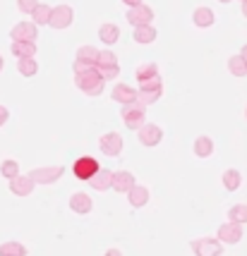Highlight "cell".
<instances>
[{
    "mask_svg": "<svg viewBox=\"0 0 247 256\" xmlns=\"http://www.w3.org/2000/svg\"><path fill=\"white\" fill-rule=\"evenodd\" d=\"M75 84H77V89L82 91L84 96H101L103 89H106V82L99 77L96 67L89 70V72H84V74H77V77H75Z\"/></svg>",
    "mask_w": 247,
    "mask_h": 256,
    "instance_id": "obj_1",
    "label": "cell"
},
{
    "mask_svg": "<svg viewBox=\"0 0 247 256\" xmlns=\"http://www.w3.org/2000/svg\"><path fill=\"white\" fill-rule=\"evenodd\" d=\"M120 118H123V122L127 130H137V132H139L146 124V108L139 106V103L123 106V108H120Z\"/></svg>",
    "mask_w": 247,
    "mask_h": 256,
    "instance_id": "obj_2",
    "label": "cell"
},
{
    "mask_svg": "<svg viewBox=\"0 0 247 256\" xmlns=\"http://www.w3.org/2000/svg\"><path fill=\"white\" fill-rule=\"evenodd\" d=\"M161 94H163V79H151V82H146V84H139V89H137V103L139 106H151V103H156L161 98Z\"/></svg>",
    "mask_w": 247,
    "mask_h": 256,
    "instance_id": "obj_3",
    "label": "cell"
},
{
    "mask_svg": "<svg viewBox=\"0 0 247 256\" xmlns=\"http://www.w3.org/2000/svg\"><path fill=\"white\" fill-rule=\"evenodd\" d=\"M65 175V168L63 166H44V168H34L29 172V180L34 184H53Z\"/></svg>",
    "mask_w": 247,
    "mask_h": 256,
    "instance_id": "obj_4",
    "label": "cell"
},
{
    "mask_svg": "<svg viewBox=\"0 0 247 256\" xmlns=\"http://www.w3.org/2000/svg\"><path fill=\"white\" fill-rule=\"evenodd\" d=\"M190 249L194 256H221L223 254V244L216 237H197L190 242Z\"/></svg>",
    "mask_w": 247,
    "mask_h": 256,
    "instance_id": "obj_5",
    "label": "cell"
},
{
    "mask_svg": "<svg viewBox=\"0 0 247 256\" xmlns=\"http://www.w3.org/2000/svg\"><path fill=\"white\" fill-rule=\"evenodd\" d=\"M125 20L132 24L135 29H139V26H151V22H154V10H151L149 5H144V2H139L135 8H127Z\"/></svg>",
    "mask_w": 247,
    "mask_h": 256,
    "instance_id": "obj_6",
    "label": "cell"
},
{
    "mask_svg": "<svg viewBox=\"0 0 247 256\" xmlns=\"http://www.w3.org/2000/svg\"><path fill=\"white\" fill-rule=\"evenodd\" d=\"M99 170H101L99 160H96V158H91V156H82V158H77V160L72 163V172H75V178L84 180V182H89Z\"/></svg>",
    "mask_w": 247,
    "mask_h": 256,
    "instance_id": "obj_7",
    "label": "cell"
},
{
    "mask_svg": "<svg viewBox=\"0 0 247 256\" xmlns=\"http://www.w3.org/2000/svg\"><path fill=\"white\" fill-rule=\"evenodd\" d=\"M123 136L118 132H106L101 134V139H99V148H101L103 156L108 158H118L120 154H123Z\"/></svg>",
    "mask_w": 247,
    "mask_h": 256,
    "instance_id": "obj_8",
    "label": "cell"
},
{
    "mask_svg": "<svg viewBox=\"0 0 247 256\" xmlns=\"http://www.w3.org/2000/svg\"><path fill=\"white\" fill-rule=\"evenodd\" d=\"M72 22H75V10H72L70 5H56L53 12H51V22H48V26L63 32V29L72 26Z\"/></svg>",
    "mask_w": 247,
    "mask_h": 256,
    "instance_id": "obj_9",
    "label": "cell"
},
{
    "mask_svg": "<svg viewBox=\"0 0 247 256\" xmlns=\"http://www.w3.org/2000/svg\"><path fill=\"white\" fill-rule=\"evenodd\" d=\"M12 41H17V44H36V38H39V26L34 22H17L12 26Z\"/></svg>",
    "mask_w": 247,
    "mask_h": 256,
    "instance_id": "obj_10",
    "label": "cell"
},
{
    "mask_svg": "<svg viewBox=\"0 0 247 256\" xmlns=\"http://www.w3.org/2000/svg\"><path fill=\"white\" fill-rule=\"evenodd\" d=\"M137 139H139V144L146 146V148H154V146L161 144V139H163V130L154 122H146L139 132H137Z\"/></svg>",
    "mask_w": 247,
    "mask_h": 256,
    "instance_id": "obj_11",
    "label": "cell"
},
{
    "mask_svg": "<svg viewBox=\"0 0 247 256\" xmlns=\"http://www.w3.org/2000/svg\"><path fill=\"white\" fill-rule=\"evenodd\" d=\"M216 240L221 244H237L242 240V225H235V223H223L218 228L216 232Z\"/></svg>",
    "mask_w": 247,
    "mask_h": 256,
    "instance_id": "obj_12",
    "label": "cell"
},
{
    "mask_svg": "<svg viewBox=\"0 0 247 256\" xmlns=\"http://www.w3.org/2000/svg\"><path fill=\"white\" fill-rule=\"evenodd\" d=\"M111 98L120 106H130V103H137V89H132L130 84L125 82H118L115 86L111 89Z\"/></svg>",
    "mask_w": 247,
    "mask_h": 256,
    "instance_id": "obj_13",
    "label": "cell"
},
{
    "mask_svg": "<svg viewBox=\"0 0 247 256\" xmlns=\"http://www.w3.org/2000/svg\"><path fill=\"white\" fill-rule=\"evenodd\" d=\"M135 184H137V180H135V175H132L130 170H118V172H113L111 190H115L118 194H127Z\"/></svg>",
    "mask_w": 247,
    "mask_h": 256,
    "instance_id": "obj_14",
    "label": "cell"
},
{
    "mask_svg": "<svg viewBox=\"0 0 247 256\" xmlns=\"http://www.w3.org/2000/svg\"><path fill=\"white\" fill-rule=\"evenodd\" d=\"M70 208L75 213H79V216H87V213L94 211V199L89 194H84V192H75L70 196Z\"/></svg>",
    "mask_w": 247,
    "mask_h": 256,
    "instance_id": "obj_15",
    "label": "cell"
},
{
    "mask_svg": "<svg viewBox=\"0 0 247 256\" xmlns=\"http://www.w3.org/2000/svg\"><path fill=\"white\" fill-rule=\"evenodd\" d=\"M192 22H194V26H199V29H209L216 22V14H213V10L209 5H199L197 10L192 12Z\"/></svg>",
    "mask_w": 247,
    "mask_h": 256,
    "instance_id": "obj_16",
    "label": "cell"
},
{
    "mask_svg": "<svg viewBox=\"0 0 247 256\" xmlns=\"http://www.w3.org/2000/svg\"><path fill=\"white\" fill-rule=\"evenodd\" d=\"M149 187H144V184H135L132 190L127 192V204L132 206V208H142V206H146L149 204Z\"/></svg>",
    "mask_w": 247,
    "mask_h": 256,
    "instance_id": "obj_17",
    "label": "cell"
},
{
    "mask_svg": "<svg viewBox=\"0 0 247 256\" xmlns=\"http://www.w3.org/2000/svg\"><path fill=\"white\" fill-rule=\"evenodd\" d=\"M99 38H101L103 46L111 48V46L118 44V38H120V26L113 22H103L101 26H99Z\"/></svg>",
    "mask_w": 247,
    "mask_h": 256,
    "instance_id": "obj_18",
    "label": "cell"
},
{
    "mask_svg": "<svg viewBox=\"0 0 247 256\" xmlns=\"http://www.w3.org/2000/svg\"><path fill=\"white\" fill-rule=\"evenodd\" d=\"M34 182L29 180V175H20V178L10 180V192L15 196H29L32 192H34Z\"/></svg>",
    "mask_w": 247,
    "mask_h": 256,
    "instance_id": "obj_19",
    "label": "cell"
},
{
    "mask_svg": "<svg viewBox=\"0 0 247 256\" xmlns=\"http://www.w3.org/2000/svg\"><path fill=\"white\" fill-rule=\"evenodd\" d=\"M192 151H194V156L197 158H211L213 156V139L211 136H206V134L197 136L194 144H192Z\"/></svg>",
    "mask_w": 247,
    "mask_h": 256,
    "instance_id": "obj_20",
    "label": "cell"
},
{
    "mask_svg": "<svg viewBox=\"0 0 247 256\" xmlns=\"http://www.w3.org/2000/svg\"><path fill=\"white\" fill-rule=\"evenodd\" d=\"M96 60H99V48L96 46H79L77 48V60L75 62H82L87 67H96Z\"/></svg>",
    "mask_w": 247,
    "mask_h": 256,
    "instance_id": "obj_21",
    "label": "cell"
},
{
    "mask_svg": "<svg viewBox=\"0 0 247 256\" xmlns=\"http://www.w3.org/2000/svg\"><path fill=\"white\" fill-rule=\"evenodd\" d=\"M135 77L139 84H146V82H151V79H158V65L156 62H142V65L135 70Z\"/></svg>",
    "mask_w": 247,
    "mask_h": 256,
    "instance_id": "obj_22",
    "label": "cell"
},
{
    "mask_svg": "<svg viewBox=\"0 0 247 256\" xmlns=\"http://www.w3.org/2000/svg\"><path fill=\"white\" fill-rule=\"evenodd\" d=\"M89 182H91V190L108 192V190H111V184H113V172H111V170H106V168H101V170H99V172H96Z\"/></svg>",
    "mask_w": 247,
    "mask_h": 256,
    "instance_id": "obj_23",
    "label": "cell"
},
{
    "mask_svg": "<svg viewBox=\"0 0 247 256\" xmlns=\"http://www.w3.org/2000/svg\"><path fill=\"white\" fill-rule=\"evenodd\" d=\"M221 184L225 187V192H237L240 190V184H242V175H240V170H235V168L225 170L223 175H221Z\"/></svg>",
    "mask_w": 247,
    "mask_h": 256,
    "instance_id": "obj_24",
    "label": "cell"
},
{
    "mask_svg": "<svg viewBox=\"0 0 247 256\" xmlns=\"http://www.w3.org/2000/svg\"><path fill=\"white\" fill-rule=\"evenodd\" d=\"M156 36H158V32L154 29V24H151V26H139V29L132 32V38H135L137 44H142V46L154 44V41H156Z\"/></svg>",
    "mask_w": 247,
    "mask_h": 256,
    "instance_id": "obj_25",
    "label": "cell"
},
{
    "mask_svg": "<svg viewBox=\"0 0 247 256\" xmlns=\"http://www.w3.org/2000/svg\"><path fill=\"white\" fill-rule=\"evenodd\" d=\"M10 50H12V56L17 58V60H24V58H34L36 56V44H17V41H12Z\"/></svg>",
    "mask_w": 247,
    "mask_h": 256,
    "instance_id": "obj_26",
    "label": "cell"
},
{
    "mask_svg": "<svg viewBox=\"0 0 247 256\" xmlns=\"http://www.w3.org/2000/svg\"><path fill=\"white\" fill-rule=\"evenodd\" d=\"M228 223L245 225L247 223V204H235L228 208Z\"/></svg>",
    "mask_w": 247,
    "mask_h": 256,
    "instance_id": "obj_27",
    "label": "cell"
},
{
    "mask_svg": "<svg viewBox=\"0 0 247 256\" xmlns=\"http://www.w3.org/2000/svg\"><path fill=\"white\" fill-rule=\"evenodd\" d=\"M51 12H53V8L51 5H46V2H39L34 10V24L36 26H48V22H51Z\"/></svg>",
    "mask_w": 247,
    "mask_h": 256,
    "instance_id": "obj_28",
    "label": "cell"
},
{
    "mask_svg": "<svg viewBox=\"0 0 247 256\" xmlns=\"http://www.w3.org/2000/svg\"><path fill=\"white\" fill-rule=\"evenodd\" d=\"M0 256H27V246L22 242H3L0 244Z\"/></svg>",
    "mask_w": 247,
    "mask_h": 256,
    "instance_id": "obj_29",
    "label": "cell"
},
{
    "mask_svg": "<svg viewBox=\"0 0 247 256\" xmlns=\"http://www.w3.org/2000/svg\"><path fill=\"white\" fill-rule=\"evenodd\" d=\"M17 72H20L22 77H34L36 72H39V62H36V58H24V60H17Z\"/></svg>",
    "mask_w": 247,
    "mask_h": 256,
    "instance_id": "obj_30",
    "label": "cell"
},
{
    "mask_svg": "<svg viewBox=\"0 0 247 256\" xmlns=\"http://www.w3.org/2000/svg\"><path fill=\"white\" fill-rule=\"evenodd\" d=\"M0 175H3L5 180L20 178V163H17L15 158H8V160H3V163H0Z\"/></svg>",
    "mask_w": 247,
    "mask_h": 256,
    "instance_id": "obj_31",
    "label": "cell"
},
{
    "mask_svg": "<svg viewBox=\"0 0 247 256\" xmlns=\"http://www.w3.org/2000/svg\"><path fill=\"white\" fill-rule=\"evenodd\" d=\"M228 72H230L233 77H247V65H245V60H242L240 56L228 58Z\"/></svg>",
    "mask_w": 247,
    "mask_h": 256,
    "instance_id": "obj_32",
    "label": "cell"
},
{
    "mask_svg": "<svg viewBox=\"0 0 247 256\" xmlns=\"http://www.w3.org/2000/svg\"><path fill=\"white\" fill-rule=\"evenodd\" d=\"M96 72H99V77L103 82H115V79L120 77V67L113 65V67H96Z\"/></svg>",
    "mask_w": 247,
    "mask_h": 256,
    "instance_id": "obj_33",
    "label": "cell"
},
{
    "mask_svg": "<svg viewBox=\"0 0 247 256\" xmlns=\"http://www.w3.org/2000/svg\"><path fill=\"white\" fill-rule=\"evenodd\" d=\"M118 65V58L113 50H99V60H96V67H113Z\"/></svg>",
    "mask_w": 247,
    "mask_h": 256,
    "instance_id": "obj_34",
    "label": "cell"
},
{
    "mask_svg": "<svg viewBox=\"0 0 247 256\" xmlns=\"http://www.w3.org/2000/svg\"><path fill=\"white\" fill-rule=\"evenodd\" d=\"M36 5H39V2H34V0H20V2H17L20 12H27V14H34Z\"/></svg>",
    "mask_w": 247,
    "mask_h": 256,
    "instance_id": "obj_35",
    "label": "cell"
},
{
    "mask_svg": "<svg viewBox=\"0 0 247 256\" xmlns=\"http://www.w3.org/2000/svg\"><path fill=\"white\" fill-rule=\"evenodd\" d=\"M8 118H10V112H8V108L5 106H0V127L8 122Z\"/></svg>",
    "mask_w": 247,
    "mask_h": 256,
    "instance_id": "obj_36",
    "label": "cell"
},
{
    "mask_svg": "<svg viewBox=\"0 0 247 256\" xmlns=\"http://www.w3.org/2000/svg\"><path fill=\"white\" fill-rule=\"evenodd\" d=\"M103 256H123V252H120V249H108Z\"/></svg>",
    "mask_w": 247,
    "mask_h": 256,
    "instance_id": "obj_37",
    "label": "cell"
},
{
    "mask_svg": "<svg viewBox=\"0 0 247 256\" xmlns=\"http://www.w3.org/2000/svg\"><path fill=\"white\" fill-rule=\"evenodd\" d=\"M237 56L242 58V60H245V65H247V44L242 46V48H240V53H237Z\"/></svg>",
    "mask_w": 247,
    "mask_h": 256,
    "instance_id": "obj_38",
    "label": "cell"
},
{
    "mask_svg": "<svg viewBox=\"0 0 247 256\" xmlns=\"http://www.w3.org/2000/svg\"><path fill=\"white\" fill-rule=\"evenodd\" d=\"M242 14H245V20H247V0L242 2Z\"/></svg>",
    "mask_w": 247,
    "mask_h": 256,
    "instance_id": "obj_39",
    "label": "cell"
},
{
    "mask_svg": "<svg viewBox=\"0 0 247 256\" xmlns=\"http://www.w3.org/2000/svg\"><path fill=\"white\" fill-rule=\"evenodd\" d=\"M3 67H5V60H3V56H0V72H3Z\"/></svg>",
    "mask_w": 247,
    "mask_h": 256,
    "instance_id": "obj_40",
    "label": "cell"
},
{
    "mask_svg": "<svg viewBox=\"0 0 247 256\" xmlns=\"http://www.w3.org/2000/svg\"><path fill=\"white\" fill-rule=\"evenodd\" d=\"M245 118H247V106H245Z\"/></svg>",
    "mask_w": 247,
    "mask_h": 256,
    "instance_id": "obj_41",
    "label": "cell"
}]
</instances>
